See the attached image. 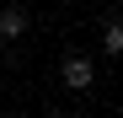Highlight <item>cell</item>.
<instances>
[{"instance_id": "6da1fadb", "label": "cell", "mask_w": 123, "mask_h": 118, "mask_svg": "<svg viewBox=\"0 0 123 118\" xmlns=\"http://www.w3.org/2000/svg\"><path fill=\"white\" fill-rule=\"evenodd\" d=\"M59 75H64L70 91H86V86L96 81V65H91L86 54H64V70H59Z\"/></svg>"}, {"instance_id": "7a4b0ae2", "label": "cell", "mask_w": 123, "mask_h": 118, "mask_svg": "<svg viewBox=\"0 0 123 118\" xmlns=\"http://www.w3.org/2000/svg\"><path fill=\"white\" fill-rule=\"evenodd\" d=\"M27 32V11L22 6H6V11H0V38H22Z\"/></svg>"}, {"instance_id": "3957f363", "label": "cell", "mask_w": 123, "mask_h": 118, "mask_svg": "<svg viewBox=\"0 0 123 118\" xmlns=\"http://www.w3.org/2000/svg\"><path fill=\"white\" fill-rule=\"evenodd\" d=\"M102 48H107V54H118V48H123V16H112V22L102 27Z\"/></svg>"}, {"instance_id": "277c9868", "label": "cell", "mask_w": 123, "mask_h": 118, "mask_svg": "<svg viewBox=\"0 0 123 118\" xmlns=\"http://www.w3.org/2000/svg\"><path fill=\"white\" fill-rule=\"evenodd\" d=\"M118 59H123V48H118Z\"/></svg>"}]
</instances>
